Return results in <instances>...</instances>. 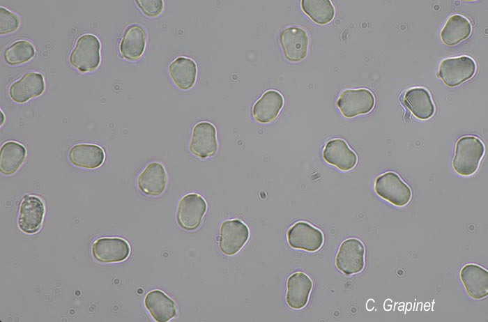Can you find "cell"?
Here are the masks:
<instances>
[{
    "label": "cell",
    "instance_id": "cell-26",
    "mask_svg": "<svg viewBox=\"0 0 488 322\" xmlns=\"http://www.w3.org/2000/svg\"><path fill=\"white\" fill-rule=\"evenodd\" d=\"M26 151L24 146L17 142L10 141L1 148L0 170L4 175L16 172L23 164Z\"/></svg>",
    "mask_w": 488,
    "mask_h": 322
},
{
    "label": "cell",
    "instance_id": "cell-20",
    "mask_svg": "<svg viewBox=\"0 0 488 322\" xmlns=\"http://www.w3.org/2000/svg\"><path fill=\"white\" fill-rule=\"evenodd\" d=\"M284 105V98L275 90L266 91L254 104L252 113L259 123H268L274 121Z\"/></svg>",
    "mask_w": 488,
    "mask_h": 322
},
{
    "label": "cell",
    "instance_id": "cell-23",
    "mask_svg": "<svg viewBox=\"0 0 488 322\" xmlns=\"http://www.w3.org/2000/svg\"><path fill=\"white\" fill-rule=\"evenodd\" d=\"M404 103L418 118H429L434 112V106L430 94L424 88L414 87L407 90L404 95Z\"/></svg>",
    "mask_w": 488,
    "mask_h": 322
},
{
    "label": "cell",
    "instance_id": "cell-22",
    "mask_svg": "<svg viewBox=\"0 0 488 322\" xmlns=\"http://www.w3.org/2000/svg\"><path fill=\"white\" fill-rule=\"evenodd\" d=\"M146 33L138 24H132L126 28L119 45L121 56L129 61L138 59L143 54L146 46Z\"/></svg>",
    "mask_w": 488,
    "mask_h": 322
},
{
    "label": "cell",
    "instance_id": "cell-28",
    "mask_svg": "<svg viewBox=\"0 0 488 322\" xmlns=\"http://www.w3.org/2000/svg\"><path fill=\"white\" fill-rule=\"evenodd\" d=\"M35 54L33 45L25 40H17L7 47L3 52L6 62L11 66L24 63Z\"/></svg>",
    "mask_w": 488,
    "mask_h": 322
},
{
    "label": "cell",
    "instance_id": "cell-21",
    "mask_svg": "<svg viewBox=\"0 0 488 322\" xmlns=\"http://www.w3.org/2000/svg\"><path fill=\"white\" fill-rule=\"evenodd\" d=\"M70 162L78 167L93 169L102 165L105 160L103 149L93 144H79L69 151Z\"/></svg>",
    "mask_w": 488,
    "mask_h": 322
},
{
    "label": "cell",
    "instance_id": "cell-14",
    "mask_svg": "<svg viewBox=\"0 0 488 322\" xmlns=\"http://www.w3.org/2000/svg\"><path fill=\"white\" fill-rule=\"evenodd\" d=\"M167 176L164 166L158 162H150L140 173L137 183L139 190L147 196L158 197L165 191Z\"/></svg>",
    "mask_w": 488,
    "mask_h": 322
},
{
    "label": "cell",
    "instance_id": "cell-17",
    "mask_svg": "<svg viewBox=\"0 0 488 322\" xmlns=\"http://www.w3.org/2000/svg\"><path fill=\"white\" fill-rule=\"evenodd\" d=\"M45 90L43 76L38 72H29L13 82L9 89L11 99L17 103H24L39 96Z\"/></svg>",
    "mask_w": 488,
    "mask_h": 322
},
{
    "label": "cell",
    "instance_id": "cell-10",
    "mask_svg": "<svg viewBox=\"0 0 488 322\" xmlns=\"http://www.w3.org/2000/svg\"><path fill=\"white\" fill-rule=\"evenodd\" d=\"M287 237L288 243L291 247L307 252H316L323 243L322 232L304 221L293 224L289 229Z\"/></svg>",
    "mask_w": 488,
    "mask_h": 322
},
{
    "label": "cell",
    "instance_id": "cell-16",
    "mask_svg": "<svg viewBox=\"0 0 488 322\" xmlns=\"http://www.w3.org/2000/svg\"><path fill=\"white\" fill-rule=\"evenodd\" d=\"M312 281L305 273L296 272L291 275L287 282L286 302L293 309H300L308 302L312 289Z\"/></svg>",
    "mask_w": 488,
    "mask_h": 322
},
{
    "label": "cell",
    "instance_id": "cell-11",
    "mask_svg": "<svg viewBox=\"0 0 488 322\" xmlns=\"http://www.w3.org/2000/svg\"><path fill=\"white\" fill-rule=\"evenodd\" d=\"M216 129L208 121L197 123L192 128L189 150L197 158L204 159L213 156L217 151Z\"/></svg>",
    "mask_w": 488,
    "mask_h": 322
},
{
    "label": "cell",
    "instance_id": "cell-12",
    "mask_svg": "<svg viewBox=\"0 0 488 322\" xmlns=\"http://www.w3.org/2000/svg\"><path fill=\"white\" fill-rule=\"evenodd\" d=\"M91 253L101 263H119L129 256L130 247L121 238H100L93 243Z\"/></svg>",
    "mask_w": 488,
    "mask_h": 322
},
{
    "label": "cell",
    "instance_id": "cell-29",
    "mask_svg": "<svg viewBox=\"0 0 488 322\" xmlns=\"http://www.w3.org/2000/svg\"><path fill=\"white\" fill-rule=\"evenodd\" d=\"M20 25L18 17L3 7L0 8V33L7 34L17 30Z\"/></svg>",
    "mask_w": 488,
    "mask_h": 322
},
{
    "label": "cell",
    "instance_id": "cell-30",
    "mask_svg": "<svg viewBox=\"0 0 488 322\" xmlns=\"http://www.w3.org/2000/svg\"><path fill=\"white\" fill-rule=\"evenodd\" d=\"M135 2L142 12L147 17L158 16L163 9L162 0H138Z\"/></svg>",
    "mask_w": 488,
    "mask_h": 322
},
{
    "label": "cell",
    "instance_id": "cell-18",
    "mask_svg": "<svg viewBox=\"0 0 488 322\" xmlns=\"http://www.w3.org/2000/svg\"><path fill=\"white\" fill-rule=\"evenodd\" d=\"M460 278L468 294L474 299L488 295V272L480 266L469 263L460 270Z\"/></svg>",
    "mask_w": 488,
    "mask_h": 322
},
{
    "label": "cell",
    "instance_id": "cell-4",
    "mask_svg": "<svg viewBox=\"0 0 488 322\" xmlns=\"http://www.w3.org/2000/svg\"><path fill=\"white\" fill-rule=\"evenodd\" d=\"M206 210V202L201 195L187 194L178 202L176 214L177 223L184 230H195L201 224Z\"/></svg>",
    "mask_w": 488,
    "mask_h": 322
},
{
    "label": "cell",
    "instance_id": "cell-13",
    "mask_svg": "<svg viewBox=\"0 0 488 322\" xmlns=\"http://www.w3.org/2000/svg\"><path fill=\"white\" fill-rule=\"evenodd\" d=\"M45 207L40 198L34 195H26L20 204L17 224L25 233L38 232L43 223Z\"/></svg>",
    "mask_w": 488,
    "mask_h": 322
},
{
    "label": "cell",
    "instance_id": "cell-2",
    "mask_svg": "<svg viewBox=\"0 0 488 322\" xmlns=\"http://www.w3.org/2000/svg\"><path fill=\"white\" fill-rule=\"evenodd\" d=\"M100 43L98 38L90 33L79 37L69 56L70 63L80 72L93 71L100 62Z\"/></svg>",
    "mask_w": 488,
    "mask_h": 322
},
{
    "label": "cell",
    "instance_id": "cell-7",
    "mask_svg": "<svg viewBox=\"0 0 488 322\" xmlns=\"http://www.w3.org/2000/svg\"><path fill=\"white\" fill-rule=\"evenodd\" d=\"M337 268L345 275H353L365 266V247L358 238H350L340 245L336 257Z\"/></svg>",
    "mask_w": 488,
    "mask_h": 322
},
{
    "label": "cell",
    "instance_id": "cell-31",
    "mask_svg": "<svg viewBox=\"0 0 488 322\" xmlns=\"http://www.w3.org/2000/svg\"><path fill=\"white\" fill-rule=\"evenodd\" d=\"M0 114H1V125L3 124V123L4 122V115H3L1 110L0 112Z\"/></svg>",
    "mask_w": 488,
    "mask_h": 322
},
{
    "label": "cell",
    "instance_id": "cell-15",
    "mask_svg": "<svg viewBox=\"0 0 488 322\" xmlns=\"http://www.w3.org/2000/svg\"><path fill=\"white\" fill-rule=\"evenodd\" d=\"M324 160L341 171H349L357 164L356 153L342 139L336 138L328 141L322 152Z\"/></svg>",
    "mask_w": 488,
    "mask_h": 322
},
{
    "label": "cell",
    "instance_id": "cell-9",
    "mask_svg": "<svg viewBox=\"0 0 488 322\" xmlns=\"http://www.w3.org/2000/svg\"><path fill=\"white\" fill-rule=\"evenodd\" d=\"M280 43L284 57L290 62H300L307 54L310 39L303 28H284L280 33Z\"/></svg>",
    "mask_w": 488,
    "mask_h": 322
},
{
    "label": "cell",
    "instance_id": "cell-6",
    "mask_svg": "<svg viewBox=\"0 0 488 322\" xmlns=\"http://www.w3.org/2000/svg\"><path fill=\"white\" fill-rule=\"evenodd\" d=\"M475 70L474 60L462 56L443 60L439 66L438 76L445 85L453 87L471 79Z\"/></svg>",
    "mask_w": 488,
    "mask_h": 322
},
{
    "label": "cell",
    "instance_id": "cell-19",
    "mask_svg": "<svg viewBox=\"0 0 488 322\" xmlns=\"http://www.w3.org/2000/svg\"><path fill=\"white\" fill-rule=\"evenodd\" d=\"M144 305L153 319L158 322H167L176 315L175 302L160 290L149 291L145 296Z\"/></svg>",
    "mask_w": 488,
    "mask_h": 322
},
{
    "label": "cell",
    "instance_id": "cell-1",
    "mask_svg": "<svg viewBox=\"0 0 488 322\" xmlns=\"http://www.w3.org/2000/svg\"><path fill=\"white\" fill-rule=\"evenodd\" d=\"M485 153V146L477 137L465 136L458 139L452 160L454 170L459 175L470 176L478 169Z\"/></svg>",
    "mask_w": 488,
    "mask_h": 322
},
{
    "label": "cell",
    "instance_id": "cell-8",
    "mask_svg": "<svg viewBox=\"0 0 488 322\" xmlns=\"http://www.w3.org/2000/svg\"><path fill=\"white\" fill-rule=\"evenodd\" d=\"M250 236L247 226L239 220L224 221L220 229L219 247L220 251L232 256L238 253Z\"/></svg>",
    "mask_w": 488,
    "mask_h": 322
},
{
    "label": "cell",
    "instance_id": "cell-24",
    "mask_svg": "<svg viewBox=\"0 0 488 322\" xmlns=\"http://www.w3.org/2000/svg\"><path fill=\"white\" fill-rule=\"evenodd\" d=\"M168 71L171 80L178 89L188 90L194 86L197 70L192 59L178 57L169 65Z\"/></svg>",
    "mask_w": 488,
    "mask_h": 322
},
{
    "label": "cell",
    "instance_id": "cell-25",
    "mask_svg": "<svg viewBox=\"0 0 488 322\" xmlns=\"http://www.w3.org/2000/svg\"><path fill=\"white\" fill-rule=\"evenodd\" d=\"M471 33L468 20L460 15L450 16L441 31V41L446 45L453 46L466 39Z\"/></svg>",
    "mask_w": 488,
    "mask_h": 322
},
{
    "label": "cell",
    "instance_id": "cell-3",
    "mask_svg": "<svg viewBox=\"0 0 488 322\" xmlns=\"http://www.w3.org/2000/svg\"><path fill=\"white\" fill-rule=\"evenodd\" d=\"M376 193L397 206H406L411 199L410 187L393 171L379 176L374 182Z\"/></svg>",
    "mask_w": 488,
    "mask_h": 322
},
{
    "label": "cell",
    "instance_id": "cell-27",
    "mask_svg": "<svg viewBox=\"0 0 488 322\" xmlns=\"http://www.w3.org/2000/svg\"><path fill=\"white\" fill-rule=\"evenodd\" d=\"M300 6L303 11L318 24H326L335 16L334 6L329 0H303Z\"/></svg>",
    "mask_w": 488,
    "mask_h": 322
},
{
    "label": "cell",
    "instance_id": "cell-5",
    "mask_svg": "<svg viewBox=\"0 0 488 322\" xmlns=\"http://www.w3.org/2000/svg\"><path fill=\"white\" fill-rule=\"evenodd\" d=\"M336 105L344 117L353 118L370 112L374 107L375 98L367 89H346L340 93Z\"/></svg>",
    "mask_w": 488,
    "mask_h": 322
}]
</instances>
